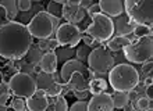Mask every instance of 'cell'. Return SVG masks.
<instances>
[{
    "label": "cell",
    "mask_w": 153,
    "mask_h": 111,
    "mask_svg": "<svg viewBox=\"0 0 153 111\" xmlns=\"http://www.w3.org/2000/svg\"><path fill=\"white\" fill-rule=\"evenodd\" d=\"M32 46V36L27 25L11 21L0 25V57L8 61L24 58Z\"/></svg>",
    "instance_id": "1"
},
{
    "label": "cell",
    "mask_w": 153,
    "mask_h": 111,
    "mask_svg": "<svg viewBox=\"0 0 153 111\" xmlns=\"http://www.w3.org/2000/svg\"><path fill=\"white\" fill-rule=\"evenodd\" d=\"M95 78L91 70L84 63L78 60H67L60 72V81L63 86L74 93L79 92H88L89 81Z\"/></svg>",
    "instance_id": "2"
},
{
    "label": "cell",
    "mask_w": 153,
    "mask_h": 111,
    "mask_svg": "<svg viewBox=\"0 0 153 111\" xmlns=\"http://www.w3.org/2000/svg\"><path fill=\"white\" fill-rule=\"evenodd\" d=\"M141 82V76L137 68L131 64H118L109 71V83L114 92L129 93Z\"/></svg>",
    "instance_id": "3"
},
{
    "label": "cell",
    "mask_w": 153,
    "mask_h": 111,
    "mask_svg": "<svg viewBox=\"0 0 153 111\" xmlns=\"http://www.w3.org/2000/svg\"><path fill=\"white\" fill-rule=\"evenodd\" d=\"M124 11L134 25H153V1L152 0H125L123 1Z\"/></svg>",
    "instance_id": "4"
},
{
    "label": "cell",
    "mask_w": 153,
    "mask_h": 111,
    "mask_svg": "<svg viewBox=\"0 0 153 111\" xmlns=\"http://www.w3.org/2000/svg\"><path fill=\"white\" fill-rule=\"evenodd\" d=\"M113 20L102 13L91 17V24L85 29V35L91 36L95 42H107L109 39L113 38Z\"/></svg>",
    "instance_id": "5"
},
{
    "label": "cell",
    "mask_w": 153,
    "mask_h": 111,
    "mask_svg": "<svg viewBox=\"0 0 153 111\" xmlns=\"http://www.w3.org/2000/svg\"><path fill=\"white\" fill-rule=\"evenodd\" d=\"M125 58L135 64H143L150 61L153 57V39L152 36L139 38L135 42H131L129 46L124 49Z\"/></svg>",
    "instance_id": "6"
},
{
    "label": "cell",
    "mask_w": 153,
    "mask_h": 111,
    "mask_svg": "<svg viewBox=\"0 0 153 111\" xmlns=\"http://www.w3.org/2000/svg\"><path fill=\"white\" fill-rule=\"evenodd\" d=\"M56 21L59 20L52 18L46 11H39L31 18L27 28L32 38H36L39 40L49 39L56 29Z\"/></svg>",
    "instance_id": "7"
},
{
    "label": "cell",
    "mask_w": 153,
    "mask_h": 111,
    "mask_svg": "<svg viewBox=\"0 0 153 111\" xmlns=\"http://www.w3.org/2000/svg\"><path fill=\"white\" fill-rule=\"evenodd\" d=\"M8 90L10 95L20 97V99H29L31 96L36 92V82L35 78L24 72H16L14 75L10 76L8 81Z\"/></svg>",
    "instance_id": "8"
},
{
    "label": "cell",
    "mask_w": 153,
    "mask_h": 111,
    "mask_svg": "<svg viewBox=\"0 0 153 111\" xmlns=\"http://www.w3.org/2000/svg\"><path fill=\"white\" fill-rule=\"evenodd\" d=\"M88 65L92 74H109V71L114 67L113 54L103 46H97L92 49L88 56Z\"/></svg>",
    "instance_id": "9"
},
{
    "label": "cell",
    "mask_w": 153,
    "mask_h": 111,
    "mask_svg": "<svg viewBox=\"0 0 153 111\" xmlns=\"http://www.w3.org/2000/svg\"><path fill=\"white\" fill-rule=\"evenodd\" d=\"M60 76L57 75L56 72L54 74H46V72L38 71L36 72V78H35V82H36V90L43 92L48 97H57L63 93V83L59 79Z\"/></svg>",
    "instance_id": "10"
},
{
    "label": "cell",
    "mask_w": 153,
    "mask_h": 111,
    "mask_svg": "<svg viewBox=\"0 0 153 111\" xmlns=\"http://www.w3.org/2000/svg\"><path fill=\"white\" fill-rule=\"evenodd\" d=\"M81 38L82 32L78 25L64 22L56 28V40L61 47H76L81 42Z\"/></svg>",
    "instance_id": "11"
},
{
    "label": "cell",
    "mask_w": 153,
    "mask_h": 111,
    "mask_svg": "<svg viewBox=\"0 0 153 111\" xmlns=\"http://www.w3.org/2000/svg\"><path fill=\"white\" fill-rule=\"evenodd\" d=\"M88 111H113V99L110 93H100V95H95L88 100Z\"/></svg>",
    "instance_id": "12"
},
{
    "label": "cell",
    "mask_w": 153,
    "mask_h": 111,
    "mask_svg": "<svg viewBox=\"0 0 153 111\" xmlns=\"http://www.w3.org/2000/svg\"><path fill=\"white\" fill-rule=\"evenodd\" d=\"M97 6L100 8L102 14L107 16L111 20L120 17L124 13V6H123L121 0H100L97 3Z\"/></svg>",
    "instance_id": "13"
},
{
    "label": "cell",
    "mask_w": 153,
    "mask_h": 111,
    "mask_svg": "<svg viewBox=\"0 0 153 111\" xmlns=\"http://www.w3.org/2000/svg\"><path fill=\"white\" fill-rule=\"evenodd\" d=\"M25 106L29 111H46L49 107V97L43 92L36 90L29 99L25 100Z\"/></svg>",
    "instance_id": "14"
},
{
    "label": "cell",
    "mask_w": 153,
    "mask_h": 111,
    "mask_svg": "<svg viewBox=\"0 0 153 111\" xmlns=\"http://www.w3.org/2000/svg\"><path fill=\"white\" fill-rule=\"evenodd\" d=\"M86 16V10H84L79 6H68L67 3H64L63 7V18H65V21L68 24L76 25L79 24L81 21L85 18Z\"/></svg>",
    "instance_id": "15"
},
{
    "label": "cell",
    "mask_w": 153,
    "mask_h": 111,
    "mask_svg": "<svg viewBox=\"0 0 153 111\" xmlns=\"http://www.w3.org/2000/svg\"><path fill=\"white\" fill-rule=\"evenodd\" d=\"M57 56L56 52H48L43 53L42 58L39 61V68L42 72H46V74H54L57 71Z\"/></svg>",
    "instance_id": "16"
},
{
    "label": "cell",
    "mask_w": 153,
    "mask_h": 111,
    "mask_svg": "<svg viewBox=\"0 0 153 111\" xmlns=\"http://www.w3.org/2000/svg\"><path fill=\"white\" fill-rule=\"evenodd\" d=\"M118 20L117 21H113L114 24V32L117 31V35L116 36H127L128 33H132V29L135 25L128 20L127 16H123L121 14L120 17H117Z\"/></svg>",
    "instance_id": "17"
},
{
    "label": "cell",
    "mask_w": 153,
    "mask_h": 111,
    "mask_svg": "<svg viewBox=\"0 0 153 111\" xmlns=\"http://www.w3.org/2000/svg\"><path fill=\"white\" fill-rule=\"evenodd\" d=\"M131 42H132V40L129 39L128 36H113L111 39L107 40L106 49H107L110 53L111 52H120V50H124L127 46H129Z\"/></svg>",
    "instance_id": "18"
},
{
    "label": "cell",
    "mask_w": 153,
    "mask_h": 111,
    "mask_svg": "<svg viewBox=\"0 0 153 111\" xmlns=\"http://www.w3.org/2000/svg\"><path fill=\"white\" fill-rule=\"evenodd\" d=\"M64 0H53V1H49L48 6H46V13L52 18H56V20H60L63 18V7H64Z\"/></svg>",
    "instance_id": "19"
},
{
    "label": "cell",
    "mask_w": 153,
    "mask_h": 111,
    "mask_svg": "<svg viewBox=\"0 0 153 111\" xmlns=\"http://www.w3.org/2000/svg\"><path fill=\"white\" fill-rule=\"evenodd\" d=\"M107 86H109V83H107L106 79H103V78H93L92 81H89L88 92L92 96L100 95V93H105Z\"/></svg>",
    "instance_id": "20"
},
{
    "label": "cell",
    "mask_w": 153,
    "mask_h": 111,
    "mask_svg": "<svg viewBox=\"0 0 153 111\" xmlns=\"http://www.w3.org/2000/svg\"><path fill=\"white\" fill-rule=\"evenodd\" d=\"M0 7L6 11V17H7L8 22H11L18 14V7H17L16 0H0Z\"/></svg>",
    "instance_id": "21"
},
{
    "label": "cell",
    "mask_w": 153,
    "mask_h": 111,
    "mask_svg": "<svg viewBox=\"0 0 153 111\" xmlns=\"http://www.w3.org/2000/svg\"><path fill=\"white\" fill-rule=\"evenodd\" d=\"M111 99H113V107L117 110H121V108H125L129 103V97L128 93H120V92H114V95H111Z\"/></svg>",
    "instance_id": "22"
},
{
    "label": "cell",
    "mask_w": 153,
    "mask_h": 111,
    "mask_svg": "<svg viewBox=\"0 0 153 111\" xmlns=\"http://www.w3.org/2000/svg\"><path fill=\"white\" fill-rule=\"evenodd\" d=\"M42 56H43V53L38 49V46H36V47H32V46H31V49L28 50V53L25 54V60H27V63H28V64L36 65V64H39L40 58H42Z\"/></svg>",
    "instance_id": "23"
},
{
    "label": "cell",
    "mask_w": 153,
    "mask_h": 111,
    "mask_svg": "<svg viewBox=\"0 0 153 111\" xmlns=\"http://www.w3.org/2000/svg\"><path fill=\"white\" fill-rule=\"evenodd\" d=\"M59 47V43H57V40H50V39H42L39 40V43H38V49H39L42 53H48V52H54V49Z\"/></svg>",
    "instance_id": "24"
},
{
    "label": "cell",
    "mask_w": 153,
    "mask_h": 111,
    "mask_svg": "<svg viewBox=\"0 0 153 111\" xmlns=\"http://www.w3.org/2000/svg\"><path fill=\"white\" fill-rule=\"evenodd\" d=\"M8 100H10V90H8V85L3 82L0 85V107L7 106Z\"/></svg>",
    "instance_id": "25"
},
{
    "label": "cell",
    "mask_w": 153,
    "mask_h": 111,
    "mask_svg": "<svg viewBox=\"0 0 153 111\" xmlns=\"http://www.w3.org/2000/svg\"><path fill=\"white\" fill-rule=\"evenodd\" d=\"M132 33L135 38H146V36H152V28L143 27V25H135L132 29Z\"/></svg>",
    "instance_id": "26"
},
{
    "label": "cell",
    "mask_w": 153,
    "mask_h": 111,
    "mask_svg": "<svg viewBox=\"0 0 153 111\" xmlns=\"http://www.w3.org/2000/svg\"><path fill=\"white\" fill-rule=\"evenodd\" d=\"M89 53H91V47L85 46V44H79V47L76 49V52H75V54H76V60H78V61H81V63H84V64H85V61L88 60Z\"/></svg>",
    "instance_id": "27"
},
{
    "label": "cell",
    "mask_w": 153,
    "mask_h": 111,
    "mask_svg": "<svg viewBox=\"0 0 153 111\" xmlns=\"http://www.w3.org/2000/svg\"><path fill=\"white\" fill-rule=\"evenodd\" d=\"M134 108H137L138 111H145L148 108H152V104H150V100L146 97V96H142V97H138L137 103L132 106Z\"/></svg>",
    "instance_id": "28"
},
{
    "label": "cell",
    "mask_w": 153,
    "mask_h": 111,
    "mask_svg": "<svg viewBox=\"0 0 153 111\" xmlns=\"http://www.w3.org/2000/svg\"><path fill=\"white\" fill-rule=\"evenodd\" d=\"M54 111H68V104L64 96H57L54 100Z\"/></svg>",
    "instance_id": "29"
},
{
    "label": "cell",
    "mask_w": 153,
    "mask_h": 111,
    "mask_svg": "<svg viewBox=\"0 0 153 111\" xmlns=\"http://www.w3.org/2000/svg\"><path fill=\"white\" fill-rule=\"evenodd\" d=\"M10 101V107L13 108L14 111H24L25 110V100L24 99H20V97H14V99L8 100Z\"/></svg>",
    "instance_id": "30"
},
{
    "label": "cell",
    "mask_w": 153,
    "mask_h": 111,
    "mask_svg": "<svg viewBox=\"0 0 153 111\" xmlns=\"http://www.w3.org/2000/svg\"><path fill=\"white\" fill-rule=\"evenodd\" d=\"M86 106H88V100H78L70 107L68 111H88Z\"/></svg>",
    "instance_id": "31"
},
{
    "label": "cell",
    "mask_w": 153,
    "mask_h": 111,
    "mask_svg": "<svg viewBox=\"0 0 153 111\" xmlns=\"http://www.w3.org/2000/svg\"><path fill=\"white\" fill-rule=\"evenodd\" d=\"M17 7H18V11H29L32 7V3H31V0H18Z\"/></svg>",
    "instance_id": "32"
},
{
    "label": "cell",
    "mask_w": 153,
    "mask_h": 111,
    "mask_svg": "<svg viewBox=\"0 0 153 111\" xmlns=\"http://www.w3.org/2000/svg\"><path fill=\"white\" fill-rule=\"evenodd\" d=\"M21 68V71L20 72H24V74H28V75H31L32 76L33 74H35V65H32V64H25V65H22V67H20Z\"/></svg>",
    "instance_id": "33"
},
{
    "label": "cell",
    "mask_w": 153,
    "mask_h": 111,
    "mask_svg": "<svg viewBox=\"0 0 153 111\" xmlns=\"http://www.w3.org/2000/svg\"><path fill=\"white\" fill-rule=\"evenodd\" d=\"M152 70H153V63L152 60L150 61H146V63H143V67H142V71H143V74H148V75H152Z\"/></svg>",
    "instance_id": "34"
},
{
    "label": "cell",
    "mask_w": 153,
    "mask_h": 111,
    "mask_svg": "<svg viewBox=\"0 0 153 111\" xmlns=\"http://www.w3.org/2000/svg\"><path fill=\"white\" fill-rule=\"evenodd\" d=\"M81 40H82V42L85 43V46H88V47H92V46H95V40H93L91 36H88V35H82Z\"/></svg>",
    "instance_id": "35"
},
{
    "label": "cell",
    "mask_w": 153,
    "mask_h": 111,
    "mask_svg": "<svg viewBox=\"0 0 153 111\" xmlns=\"http://www.w3.org/2000/svg\"><path fill=\"white\" fill-rule=\"evenodd\" d=\"M86 13L89 14V17H92V16H95V14H99V13H100V8H99L97 3L96 4H92V6L86 10Z\"/></svg>",
    "instance_id": "36"
},
{
    "label": "cell",
    "mask_w": 153,
    "mask_h": 111,
    "mask_svg": "<svg viewBox=\"0 0 153 111\" xmlns=\"http://www.w3.org/2000/svg\"><path fill=\"white\" fill-rule=\"evenodd\" d=\"M92 4H93V3H92V0H82V1L79 3V7H82L84 10H88V8L91 7Z\"/></svg>",
    "instance_id": "37"
},
{
    "label": "cell",
    "mask_w": 153,
    "mask_h": 111,
    "mask_svg": "<svg viewBox=\"0 0 153 111\" xmlns=\"http://www.w3.org/2000/svg\"><path fill=\"white\" fill-rule=\"evenodd\" d=\"M89 95V92H79V93H74V96H75L76 99H79V100H86V97H88Z\"/></svg>",
    "instance_id": "38"
},
{
    "label": "cell",
    "mask_w": 153,
    "mask_h": 111,
    "mask_svg": "<svg viewBox=\"0 0 153 111\" xmlns=\"http://www.w3.org/2000/svg\"><path fill=\"white\" fill-rule=\"evenodd\" d=\"M152 83H153V76L148 75L145 78V81H143V85H145V87H148V86H152Z\"/></svg>",
    "instance_id": "39"
},
{
    "label": "cell",
    "mask_w": 153,
    "mask_h": 111,
    "mask_svg": "<svg viewBox=\"0 0 153 111\" xmlns=\"http://www.w3.org/2000/svg\"><path fill=\"white\" fill-rule=\"evenodd\" d=\"M145 92H146V97H148L149 100H152L153 99V87L152 86H148L145 89Z\"/></svg>",
    "instance_id": "40"
},
{
    "label": "cell",
    "mask_w": 153,
    "mask_h": 111,
    "mask_svg": "<svg viewBox=\"0 0 153 111\" xmlns=\"http://www.w3.org/2000/svg\"><path fill=\"white\" fill-rule=\"evenodd\" d=\"M4 81H3V74H1V72H0V85H1V83H3Z\"/></svg>",
    "instance_id": "41"
},
{
    "label": "cell",
    "mask_w": 153,
    "mask_h": 111,
    "mask_svg": "<svg viewBox=\"0 0 153 111\" xmlns=\"http://www.w3.org/2000/svg\"><path fill=\"white\" fill-rule=\"evenodd\" d=\"M127 111H138L137 108H134V107H129V108H127Z\"/></svg>",
    "instance_id": "42"
},
{
    "label": "cell",
    "mask_w": 153,
    "mask_h": 111,
    "mask_svg": "<svg viewBox=\"0 0 153 111\" xmlns=\"http://www.w3.org/2000/svg\"><path fill=\"white\" fill-rule=\"evenodd\" d=\"M145 111H153V110H152V108H148V110H145Z\"/></svg>",
    "instance_id": "43"
},
{
    "label": "cell",
    "mask_w": 153,
    "mask_h": 111,
    "mask_svg": "<svg viewBox=\"0 0 153 111\" xmlns=\"http://www.w3.org/2000/svg\"><path fill=\"white\" fill-rule=\"evenodd\" d=\"M24 111H29V110H27V108H25V110H24Z\"/></svg>",
    "instance_id": "44"
},
{
    "label": "cell",
    "mask_w": 153,
    "mask_h": 111,
    "mask_svg": "<svg viewBox=\"0 0 153 111\" xmlns=\"http://www.w3.org/2000/svg\"><path fill=\"white\" fill-rule=\"evenodd\" d=\"M0 63H1V57H0Z\"/></svg>",
    "instance_id": "45"
}]
</instances>
